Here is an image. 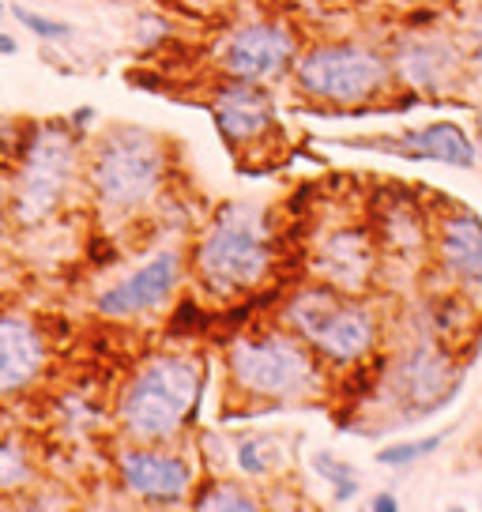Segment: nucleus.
<instances>
[{"instance_id": "obj_8", "label": "nucleus", "mask_w": 482, "mask_h": 512, "mask_svg": "<svg viewBox=\"0 0 482 512\" xmlns=\"http://www.w3.org/2000/svg\"><path fill=\"white\" fill-rule=\"evenodd\" d=\"M113 471L121 490L151 509H170L189 501L196 490V464L193 456L177 452L174 445H140L125 441L113 456Z\"/></svg>"}, {"instance_id": "obj_24", "label": "nucleus", "mask_w": 482, "mask_h": 512, "mask_svg": "<svg viewBox=\"0 0 482 512\" xmlns=\"http://www.w3.org/2000/svg\"><path fill=\"white\" fill-rule=\"evenodd\" d=\"M370 509L373 512H400V497L396 494H377V497H370Z\"/></svg>"}, {"instance_id": "obj_19", "label": "nucleus", "mask_w": 482, "mask_h": 512, "mask_svg": "<svg viewBox=\"0 0 482 512\" xmlns=\"http://www.w3.org/2000/svg\"><path fill=\"white\" fill-rule=\"evenodd\" d=\"M196 497H189V505L193 509H204V512H257L260 501L241 482L234 479H211L204 482L200 490H193Z\"/></svg>"}, {"instance_id": "obj_14", "label": "nucleus", "mask_w": 482, "mask_h": 512, "mask_svg": "<svg viewBox=\"0 0 482 512\" xmlns=\"http://www.w3.org/2000/svg\"><path fill=\"white\" fill-rule=\"evenodd\" d=\"M452 362L445 347H437L434 339L426 343H415L411 351L403 354L400 362L388 373V384L396 392L400 403H415V411H434L441 407V400L449 396L452 384Z\"/></svg>"}, {"instance_id": "obj_12", "label": "nucleus", "mask_w": 482, "mask_h": 512, "mask_svg": "<svg viewBox=\"0 0 482 512\" xmlns=\"http://www.w3.org/2000/svg\"><path fill=\"white\" fill-rule=\"evenodd\" d=\"M377 241L366 226H336L313 253V279L343 294H366L377 279Z\"/></svg>"}, {"instance_id": "obj_11", "label": "nucleus", "mask_w": 482, "mask_h": 512, "mask_svg": "<svg viewBox=\"0 0 482 512\" xmlns=\"http://www.w3.org/2000/svg\"><path fill=\"white\" fill-rule=\"evenodd\" d=\"M189 279V260L181 249H159V253H151L136 268V272L121 275L117 283L102 290L95 298V309L98 317L106 320H136V317H147V313H155L162 305L174 298L181 283Z\"/></svg>"}, {"instance_id": "obj_23", "label": "nucleus", "mask_w": 482, "mask_h": 512, "mask_svg": "<svg viewBox=\"0 0 482 512\" xmlns=\"http://www.w3.org/2000/svg\"><path fill=\"white\" fill-rule=\"evenodd\" d=\"M8 12H12L19 27H23V31H31L34 38H38V42H57V38H72V27H68L65 19H49V16H42V12H31V8H23V4H12Z\"/></svg>"}, {"instance_id": "obj_3", "label": "nucleus", "mask_w": 482, "mask_h": 512, "mask_svg": "<svg viewBox=\"0 0 482 512\" xmlns=\"http://www.w3.org/2000/svg\"><path fill=\"white\" fill-rule=\"evenodd\" d=\"M170 147L144 125H113L83 159V185L106 219H136L166 189Z\"/></svg>"}, {"instance_id": "obj_2", "label": "nucleus", "mask_w": 482, "mask_h": 512, "mask_svg": "<svg viewBox=\"0 0 482 512\" xmlns=\"http://www.w3.org/2000/svg\"><path fill=\"white\" fill-rule=\"evenodd\" d=\"M204 400V362L181 351L147 354L132 369L117 403L113 422L125 441L140 445H177Z\"/></svg>"}, {"instance_id": "obj_1", "label": "nucleus", "mask_w": 482, "mask_h": 512, "mask_svg": "<svg viewBox=\"0 0 482 512\" xmlns=\"http://www.w3.org/2000/svg\"><path fill=\"white\" fill-rule=\"evenodd\" d=\"M272 215L253 200H230L200 230L189 260V279L215 302L245 298L275 268Z\"/></svg>"}, {"instance_id": "obj_6", "label": "nucleus", "mask_w": 482, "mask_h": 512, "mask_svg": "<svg viewBox=\"0 0 482 512\" xmlns=\"http://www.w3.org/2000/svg\"><path fill=\"white\" fill-rule=\"evenodd\" d=\"M83 181V132L72 121L27 128L12 177V223L38 226L68 204Z\"/></svg>"}, {"instance_id": "obj_4", "label": "nucleus", "mask_w": 482, "mask_h": 512, "mask_svg": "<svg viewBox=\"0 0 482 512\" xmlns=\"http://www.w3.org/2000/svg\"><path fill=\"white\" fill-rule=\"evenodd\" d=\"M226 381L249 403H306L324 396V362L306 339L279 328L238 332L223 351Z\"/></svg>"}, {"instance_id": "obj_18", "label": "nucleus", "mask_w": 482, "mask_h": 512, "mask_svg": "<svg viewBox=\"0 0 482 512\" xmlns=\"http://www.w3.org/2000/svg\"><path fill=\"white\" fill-rule=\"evenodd\" d=\"M283 464H287V452L275 433H238L234 437V471L241 479H268Z\"/></svg>"}, {"instance_id": "obj_22", "label": "nucleus", "mask_w": 482, "mask_h": 512, "mask_svg": "<svg viewBox=\"0 0 482 512\" xmlns=\"http://www.w3.org/2000/svg\"><path fill=\"white\" fill-rule=\"evenodd\" d=\"M313 471L321 475L324 482H332V494H336V501L343 505V501H351L354 494H358V471H354L351 464H343V460H336L332 452H313Z\"/></svg>"}, {"instance_id": "obj_9", "label": "nucleus", "mask_w": 482, "mask_h": 512, "mask_svg": "<svg viewBox=\"0 0 482 512\" xmlns=\"http://www.w3.org/2000/svg\"><path fill=\"white\" fill-rule=\"evenodd\" d=\"M302 53L298 34L279 19H253L241 23L219 42L215 64L219 76L230 80H253V83H279L290 76V68Z\"/></svg>"}, {"instance_id": "obj_7", "label": "nucleus", "mask_w": 482, "mask_h": 512, "mask_svg": "<svg viewBox=\"0 0 482 512\" xmlns=\"http://www.w3.org/2000/svg\"><path fill=\"white\" fill-rule=\"evenodd\" d=\"M392 61L362 42H321L298 53L290 68L294 91L324 106H366L392 87Z\"/></svg>"}, {"instance_id": "obj_26", "label": "nucleus", "mask_w": 482, "mask_h": 512, "mask_svg": "<svg viewBox=\"0 0 482 512\" xmlns=\"http://www.w3.org/2000/svg\"><path fill=\"white\" fill-rule=\"evenodd\" d=\"M72 125L80 128V132L87 125H95V110H76V113H72Z\"/></svg>"}, {"instance_id": "obj_21", "label": "nucleus", "mask_w": 482, "mask_h": 512, "mask_svg": "<svg viewBox=\"0 0 482 512\" xmlns=\"http://www.w3.org/2000/svg\"><path fill=\"white\" fill-rule=\"evenodd\" d=\"M445 445V433H430V437H418V441H396V445L377 448V464L381 467H411L426 456H434L437 448Z\"/></svg>"}, {"instance_id": "obj_20", "label": "nucleus", "mask_w": 482, "mask_h": 512, "mask_svg": "<svg viewBox=\"0 0 482 512\" xmlns=\"http://www.w3.org/2000/svg\"><path fill=\"white\" fill-rule=\"evenodd\" d=\"M38 479L31 456L12 441H0V494H19Z\"/></svg>"}, {"instance_id": "obj_27", "label": "nucleus", "mask_w": 482, "mask_h": 512, "mask_svg": "<svg viewBox=\"0 0 482 512\" xmlns=\"http://www.w3.org/2000/svg\"><path fill=\"white\" fill-rule=\"evenodd\" d=\"M4 12H8V4H4V0H0V16H4Z\"/></svg>"}, {"instance_id": "obj_16", "label": "nucleus", "mask_w": 482, "mask_h": 512, "mask_svg": "<svg viewBox=\"0 0 482 512\" xmlns=\"http://www.w3.org/2000/svg\"><path fill=\"white\" fill-rule=\"evenodd\" d=\"M388 151H400L407 159H426V162H441V166H456V170H467L479 162V147L467 136V128H460L456 121H437V125L426 128H407L400 132V140L392 144H381Z\"/></svg>"}, {"instance_id": "obj_17", "label": "nucleus", "mask_w": 482, "mask_h": 512, "mask_svg": "<svg viewBox=\"0 0 482 512\" xmlns=\"http://www.w3.org/2000/svg\"><path fill=\"white\" fill-rule=\"evenodd\" d=\"M437 256L464 287H482V219L475 211H452L441 219Z\"/></svg>"}, {"instance_id": "obj_13", "label": "nucleus", "mask_w": 482, "mask_h": 512, "mask_svg": "<svg viewBox=\"0 0 482 512\" xmlns=\"http://www.w3.org/2000/svg\"><path fill=\"white\" fill-rule=\"evenodd\" d=\"M49 347L31 317L0 313V400L19 396L46 377Z\"/></svg>"}, {"instance_id": "obj_25", "label": "nucleus", "mask_w": 482, "mask_h": 512, "mask_svg": "<svg viewBox=\"0 0 482 512\" xmlns=\"http://www.w3.org/2000/svg\"><path fill=\"white\" fill-rule=\"evenodd\" d=\"M16 53H19V42H16V34L0 31V57H16Z\"/></svg>"}, {"instance_id": "obj_10", "label": "nucleus", "mask_w": 482, "mask_h": 512, "mask_svg": "<svg viewBox=\"0 0 482 512\" xmlns=\"http://www.w3.org/2000/svg\"><path fill=\"white\" fill-rule=\"evenodd\" d=\"M208 110L215 117L219 136L234 155H253V151L272 144V136L279 132L275 95L268 91V83L219 76V83L208 95Z\"/></svg>"}, {"instance_id": "obj_15", "label": "nucleus", "mask_w": 482, "mask_h": 512, "mask_svg": "<svg viewBox=\"0 0 482 512\" xmlns=\"http://www.w3.org/2000/svg\"><path fill=\"white\" fill-rule=\"evenodd\" d=\"M460 72V53L449 38L407 34L392 53V76L415 91H445Z\"/></svg>"}, {"instance_id": "obj_5", "label": "nucleus", "mask_w": 482, "mask_h": 512, "mask_svg": "<svg viewBox=\"0 0 482 512\" xmlns=\"http://www.w3.org/2000/svg\"><path fill=\"white\" fill-rule=\"evenodd\" d=\"M279 324L306 339L324 366H362L381 343V320L362 294H343L321 279L290 290L279 305Z\"/></svg>"}]
</instances>
